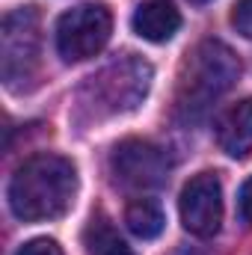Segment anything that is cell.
Listing matches in <instances>:
<instances>
[{"label": "cell", "instance_id": "6da1fadb", "mask_svg": "<svg viewBox=\"0 0 252 255\" xmlns=\"http://www.w3.org/2000/svg\"><path fill=\"white\" fill-rule=\"evenodd\" d=\"M77 169L60 154H33L9 178V211L21 223H48L71 211Z\"/></svg>", "mask_w": 252, "mask_h": 255}, {"label": "cell", "instance_id": "7a4b0ae2", "mask_svg": "<svg viewBox=\"0 0 252 255\" xmlns=\"http://www.w3.org/2000/svg\"><path fill=\"white\" fill-rule=\"evenodd\" d=\"M151 65L136 54H125L113 63H107L101 71H95L92 77H86V83L80 86L77 104L83 110L86 119H113L136 110L148 89H151Z\"/></svg>", "mask_w": 252, "mask_h": 255}, {"label": "cell", "instance_id": "3957f363", "mask_svg": "<svg viewBox=\"0 0 252 255\" xmlns=\"http://www.w3.org/2000/svg\"><path fill=\"white\" fill-rule=\"evenodd\" d=\"M241 77V60L220 39H205L190 54L178 74V113L199 119L214 101H220Z\"/></svg>", "mask_w": 252, "mask_h": 255}, {"label": "cell", "instance_id": "277c9868", "mask_svg": "<svg viewBox=\"0 0 252 255\" xmlns=\"http://www.w3.org/2000/svg\"><path fill=\"white\" fill-rule=\"evenodd\" d=\"M42 65V21L36 6H18L0 24V74L6 89L27 92Z\"/></svg>", "mask_w": 252, "mask_h": 255}, {"label": "cell", "instance_id": "5b68a950", "mask_svg": "<svg viewBox=\"0 0 252 255\" xmlns=\"http://www.w3.org/2000/svg\"><path fill=\"white\" fill-rule=\"evenodd\" d=\"M113 33V15L104 3H80L57 21V54L65 63H83L95 57Z\"/></svg>", "mask_w": 252, "mask_h": 255}, {"label": "cell", "instance_id": "8992f818", "mask_svg": "<svg viewBox=\"0 0 252 255\" xmlns=\"http://www.w3.org/2000/svg\"><path fill=\"white\" fill-rule=\"evenodd\" d=\"M110 169L116 181L127 190H154L166 184L172 160L160 145L148 139H125L113 148Z\"/></svg>", "mask_w": 252, "mask_h": 255}, {"label": "cell", "instance_id": "52a82bcc", "mask_svg": "<svg viewBox=\"0 0 252 255\" xmlns=\"http://www.w3.org/2000/svg\"><path fill=\"white\" fill-rule=\"evenodd\" d=\"M181 223L196 238H214L223 223V184L214 172L193 175L181 190Z\"/></svg>", "mask_w": 252, "mask_h": 255}, {"label": "cell", "instance_id": "ba28073f", "mask_svg": "<svg viewBox=\"0 0 252 255\" xmlns=\"http://www.w3.org/2000/svg\"><path fill=\"white\" fill-rule=\"evenodd\" d=\"M217 142L235 160H244L252 151V98L238 101L235 107H229L220 116V122H217Z\"/></svg>", "mask_w": 252, "mask_h": 255}, {"label": "cell", "instance_id": "9c48e42d", "mask_svg": "<svg viewBox=\"0 0 252 255\" xmlns=\"http://www.w3.org/2000/svg\"><path fill=\"white\" fill-rule=\"evenodd\" d=\"M130 24H133V33L139 39L163 45L181 30V12L169 0H148L133 12Z\"/></svg>", "mask_w": 252, "mask_h": 255}, {"label": "cell", "instance_id": "30bf717a", "mask_svg": "<svg viewBox=\"0 0 252 255\" xmlns=\"http://www.w3.org/2000/svg\"><path fill=\"white\" fill-rule=\"evenodd\" d=\"M125 226L130 229V235H136L142 241H154L166 226V214L154 199H136L127 205Z\"/></svg>", "mask_w": 252, "mask_h": 255}, {"label": "cell", "instance_id": "8fae6325", "mask_svg": "<svg viewBox=\"0 0 252 255\" xmlns=\"http://www.w3.org/2000/svg\"><path fill=\"white\" fill-rule=\"evenodd\" d=\"M83 244H86L89 255H133L130 247L119 238V232L113 229V223L104 214L89 220V226L83 232Z\"/></svg>", "mask_w": 252, "mask_h": 255}, {"label": "cell", "instance_id": "7c38bea8", "mask_svg": "<svg viewBox=\"0 0 252 255\" xmlns=\"http://www.w3.org/2000/svg\"><path fill=\"white\" fill-rule=\"evenodd\" d=\"M232 27H235L244 39H252V0H238V3H235Z\"/></svg>", "mask_w": 252, "mask_h": 255}, {"label": "cell", "instance_id": "4fadbf2b", "mask_svg": "<svg viewBox=\"0 0 252 255\" xmlns=\"http://www.w3.org/2000/svg\"><path fill=\"white\" fill-rule=\"evenodd\" d=\"M15 255H63V250L51 238H33V241H27Z\"/></svg>", "mask_w": 252, "mask_h": 255}, {"label": "cell", "instance_id": "5bb4252c", "mask_svg": "<svg viewBox=\"0 0 252 255\" xmlns=\"http://www.w3.org/2000/svg\"><path fill=\"white\" fill-rule=\"evenodd\" d=\"M238 214L244 223H252V178H247L238 193Z\"/></svg>", "mask_w": 252, "mask_h": 255}, {"label": "cell", "instance_id": "9a60e30c", "mask_svg": "<svg viewBox=\"0 0 252 255\" xmlns=\"http://www.w3.org/2000/svg\"><path fill=\"white\" fill-rule=\"evenodd\" d=\"M190 3H208V0H190Z\"/></svg>", "mask_w": 252, "mask_h": 255}]
</instances>
